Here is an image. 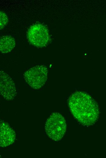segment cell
I'll list each match as a JSON object with an SVG mask.
<instances>
[{
    "label": "cell",
    "mask_w": 106,
    "mask_h": 158,
    "mask_svg": "<svg viewBox=\"0 0 106 158\" xmlns=\"http://www.w3.org/2000/svg\"><path fill=\"white\" fill-rule=\"evenodd\" d=\"M68 105L73 115L83 125H91L97 121L99 113L97 104L87 93L74 92L69 98Z\"/></svg>",
    "instance_id": "6da1fadb"
},
{
    "label": "cell",
    "mask_w": 106,
    "mask_h": 158,
    "mask_svg": "<svg viewBox=\"0 0 106 158\" xmlns=\"http://www.w3.org/2000/svg\"><path fill=\"white\" fill-rule=\"evenodd\" d=\"M45 129L47 135L51 139L56 141L60 140L66 131L64 118L58 113H53L46 121Z\"/></svg>",
    "instance_id": "7a4b0ae2"
},
{
    "label": "cell",
    "mask_w": 106,
    "mask_h": 158,
    "mask_svg": "<svg viewBox=\"0 0 106 158\" xmlns=\"http://www.w3.org/2000/svg\"><path fill=\"white\" fill-rule=\"evenodd\" d=\"M29 43L38 48H42L47 45L50 40L48 30L41 24L33 25L29 28L27 33Z\"/></svg>",
    "instance_id": "3957f363"
},
{
    "label": "cell",
    "mask_w": 106,
    "mask_h": 158,
    "mask_svg": "<svg viewBox=\"0 0 106 158\" xmlns=\"http://www.w3.org/2000/svg\"><path fill=\"white\" fill-rule=\"evenodd\" d=\"M48 74V69L46 66H37L26 71L23 74V77L30 87L35 89H38L46 83Z\"/></svg>",
    "instance_id": "277c9868"
},
{
    "label": "cell",
    "mask_w": 106,
    "mask_h": 158,
    "mask_svg": "<svg viewBox=\"0 0 106 158\" xmlns=\"http://www.w3.org/2000/svg\"><path fill=\"white\" fill-rule=\"evenodd\" d=\"M0 94L7 100H13L16 96V88L13 81L7 73L0 71Z\"/></svg>",
    "instance_id": "5b68a950"
},
{
    "label": "cell",
    "mask_w": 106,
    "mask_h": 158,
    "mask_svg": "<svg viewBox=\"0 0 106 158\" xmlns=\"http://www.w3.org/2000/svg\"><path fill=\"white\" fill-rule=\"evenodd\" d=\"M0 145L5 147L12 144L15 139L16 134L13 130L7 123L0 122Z\"/></svg>",
    "instance_id": "8992f818"
},
{
    "label": "cell",
    "mask_w": 106,
    "mask_h": 158,
    "mask_svg": "<svg viewBox=\"0 0 106 158\" xmlns=\"http://www.w3.org/2000/svg\"><path fill=\"white\" fill-rule=\"evenodd\" d=\"M16 42L13 37L9 35L2 36L0 40V51L2 53L10 52L15 47Z\"/></svg>",
    "instance_id": "52a82bcc"
},
{
    "label": "cell",
    "mask_w": 106,
    "mask_h": 158,
    "mask_svg": "<svg viewBox=\"0 0 106 158\" xmlns=\"http://www.w3.org/2000/svg\"><path fill=\"white\" fill-rule=\"evenodd\" d=\"M0 15V30H2L7 25L8 20L7 16L4 12L1 11Z\"/></svg>",
    "instance_id": "ba28073f"
}]
</instances>
